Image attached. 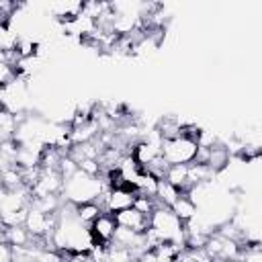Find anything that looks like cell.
Masks as SVG:
<instances>
[{
	"mask_svg": "<svg viewBox=\"0 0 262 262\" xmlns=\"http://www.w3.org/2000/svg\"><path fill=\"white\" fill-rule=\"evenodd\" d=\"M94 246L88 225H84L78 217H76V205L72 203H63L57 209V221H55V229L51 235V248L57 252H90Z\"/></svg>",
	"mask_w": 262,
	"mask_h": 262,
	"instance_id": "6da1fadb",
	"label": "cell"
},
{
	"mask_svg": "<svg viewBox=\"0 0 262 262\" xmlns=\"http://www.w3.org/2000/svg\"><path fill=\"white\" fill-rule=\"evenodd\" d=\"M104 188L106 186H104L100 176H92V174H86L82 170H76L72 176H68L63 180L61 192H63V199L68 203L80 205V203L96 201Z\"/></svg>",
	"mask_w": 262,
	"mask_h": 262,
	"instance_id": "7a4b0ae2",
	"label": "cell"
},
{
	"mask_svg": "<svg viewBox=\"0 0 262 262\" xmlns=\"http://www.w3.org/2000/svg\"><path fill=\"white\" fill-rule=\"evenodd\" d=\"M149 231L160 244L168 242L184 248V223L172 213L170 207L158 203V207L149 215Z\"/></svg>",
	"mask_w": 262,
	"mask_h": 262,
	"instance_id": "3957f363",
	"label": "cell"
},
{
	"mask_svg": "<svg viewBox=\"0 0 262 262\" xmlns=\"http://www.w3.org/2000/svg\"><path fill=\"white\" fill-rule=\"evenodd\" d=\"M199 151V141L188 135H176L170 139H162L160 154L170 166H186L192 164Z\"/></svg>",
	"mask_w": 262,
	"mask_h": 262,
	"instance_id": "277c9868",
	"label": "cell"
},
{
	"mask_svg": "<svg viewBox=\"0 0 262 262\" xmlns=\"http://www.w3.org/2000/svg\"><path fill=\"white\" fill-rule=\"evenodd\" d=\"M55 221H57V211L55 213H43V211H37L33 207H29L27 219H25V227L33 237H43V239L51 242V235H53V229H55Z\"/></svg>",
	"mask_w": 262,
	"mask_h": 262,
	"instance_id": "5b68a950",
	"label": "cell"
},
{
	"mask_svg": "<svg viewBox=\"0 0 262 262\" xmlns=\"http://www.w3.org/2000/svg\"><path fill=\"white\" fill-rule=\"evenodd\" d=\"M88 231H90V237L94 244H111L113 237H115V231H117V221L111 213H100L90 225H88Z\"/></svg>",
	"mask_w": 262,
	"mask_h": 262,
	"instance_id": "8992f818",
	"label": "cell"
},
{
	"mask_svg": "<svg viewBox=\"0 0 262 262\" xmlns=\"http://www.w3.org/2000/svg\"><path fill=\"white\" fill-rule=\"evenodd\" d=\"M160 145H162V139H141V141H135L133 147H131V158L135 160V164L143 170L147 164H151L156 158H160Z\"/></svg>",
	"mask_w": 262,
	"mask_h": 262,
	"instance_id": "52a82bcc",
	"label": "cell"
},
{
	"mask_svg": "<svg viewBox=\"0 0 262 262\" xmlns=\"http://www.w3.org/2000/svg\"><path fill=\"white\" fill-rule=\"evenodd\" d=\"M113 217H115V221H117L119 227L131 229L135 233H147V229H149V217L143 215L141 211H137L135 207L123 209V211L115 213Z\"/></svg>",
	"mask_w": 262,
	"mask_h": 262,
	"instance_id": "ba28073f",
	"label": "cell"
},
{
	"mask_svg": "<svg viewBox=\"0 0 262 262\" xmlns=\"http://www.w3.org/2000/svg\"><path fill=\"white\" fill-rule=\"evenodd\" d=\"M229 158H231V154H229V149H227L225 145H221V143H213L211 147H207V160H205V166H207L213 174H217V172H221V170L227 168Z\"/></svg>",
	"mask_w": 262,
	"mask_h": 262,
	"instance_id": "9c48e42d",
	"label": "cell"
},
{
	"mask_svg": "<svg viewBox=\"0 0 262 262\" xmlns=\"http://www.w3.org/2000/svg\"><path fill=\"white\" fill-rule=\"evenodd\" d=\"M164 180L168 184H172L176 190L188 192V188H190V184H188V164L186 166H170Z\"/></svg>",
	"mask_w": 262,
	"mask_h": 262,
	"instance_id": "30bf717a",
	"label": "cell"
},
{
	"mask_svg": "<svg viewBox=\"0 0 262 262\" xmlns=\"http://www.w3.org/2000/svg\"><path fill=\"white\" fill-rule=\"evenodd\" d=\"M172 213L182 221V223H186V221H190L192 217H196V205L188 199V194L186 192H182L174 203H172Z\"/></svg>",
	"mask_w": 262,
	"mask_h": 262,
	"instance_id": "8fae6325",
	"label": "cell"
},
{
	"mask_svg": "<svg viewBox=\"0 0 262 262\" xmlns=\"http://www.w3.org/2000/svg\"><path fill=\"white\" fill-rule=\"evenodd\" d=\"M6 239L12 248H29L31 233L27 231L25 225H10V227H6Z\"/></svg>",
	"mask_w": 262,
	"mask_h": 262,
	"instance_id": "7c38bea8",
	"label": "cell"
},
{
	"mask_svg": "<svg viewBox=\"0 0 262 262\" xmlns=\"http://www.w3.org/2000/svg\"><path fill=\"white\" fill-rule=\"evenodd\" d=\"M182 192L176 190L172 184H168L166 180H158V188H156V201L164 207H172V203L180 196Z\"/></svg>",
	"mask_w": 262,
	"mask_h": 262,
	"instance_id": "4fadbf2b",
	"label": "cell"
},
{
	"mask_svg": "<svg viewBox=\"0 0 262 262\" xmlns=\"http://www.w3.org/2000/svg\"><path fill=\"white\" fill-rule=\"evenodd\" d=\"M100 213H104V211H102V209H100V205H98V203H94V201L76 205V217H78L84 225H90V223H92Z\"/></svg>",
	"mask_w": 262,
	"mask_h": 262,
	"instance_id": "5bb4252c",
	"label": "cell"
},
{
	"mask_svg": "<svg viewBox=\"0 0 262 262\" xmlns=\"http://www.w3.org/2000/svg\"><path fill=\"white\" fill-rule=\"evenodd\" d=\"M168 168H170V164L160 156V158H156L151 164H147V166L143 168V172H147V174H149L151 178H156V180H164Z\"/></svg>",
	"mask_w": 262,
	"mask_h": 262,
	"instance_id": "9a60e30c",
	"label": "cell"
},
{
	"mask_svg": "<svg viewBox=\"0 0 262 262\" xmlns=\"http://www.w3.org/2000/svg\"><path fill=\"white\" fill-rule=\"evenodd\" d=\"M176 262H213V260L205 254V250H188V248H184L178 254Z\"/></svg>",
	"mask_w": 262,
	"mask_h": 262,
	"instance_id": "2e32d148",
	"label": "cell"
},
{
	"mask_svg": "<svg viewBox=\"0 0 262 262\" xmlns=\"http://www.w3.org/2000/svg\"><path fill=\"white\" fill-rule=\"evenodd\" d=\"M63 262H94L92 254L90 252H74V254H68V252H59Z\"/></svg>",
	"mask_w": 262,
	"mask_h": 262,
	"instance_id": "e0dca14e",
	"label": "cell"
},
{
	"mask_svg": "<svg viewBox=\"0 0 262 262\" xmlns=\"http://www.w3.org/2000/svg\"><path fill=\"white\" fill-rule=\"evenodd\" d=\"M0 262H12V246L0 244Z\"/></svg>",
	"mask_w": 262,
	"mask_h": 262,
	"instance_id": "ac0fdd59",
	"label": "cell"
},
{
	"mask_svg": "<svg viewBox=\"0 0 262 262\" xmlns=\"http://www.w3.org/2000/svg\"><path fill=\"white\" fill-rule=\"evenodd\" d=\"M219 262H239L237 258H231V260H219Z\"/></svg>",
	"mask_w": 262,
	"mask_h": 262,
	"instance_id": "d6986e66",
	"label": "cell"
}]
</instances>
